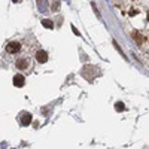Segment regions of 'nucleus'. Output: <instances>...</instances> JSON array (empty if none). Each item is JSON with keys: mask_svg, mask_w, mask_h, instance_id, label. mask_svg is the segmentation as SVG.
<instances>
[{"mask_svg": "<svg viewBox=\"0 0 149 149\" xmlns=\"http://www.w3.org/2000/svg\"><path fill=\"white\" fill-rule=\"evenodd\" d=\"M14 85L18 86V88L24 86V76L22 74H17V76H14Z\"/></svg>", "mask_w": 149, "mask_h": 149, "instance_id": "obj_3", "label": "nucleus"}, {"mask_svg": "<svg viewBox=\"0 0 149 149\" xmlns=\"http://www.w3.org/2000/svg\"><path fill=\"white\" fill-rule=\"evenodd\" d=\"M134 37H136V39H137V42H139V43H142V37H140V34H139L137 31L134 33Z\"/></svg>", "mask_w": 149, "mask_h": 149, "instance_id": "obj_8", "label": "nucleus"}, {"mask_svg": "<svg viewBox=\"0 0 149 149\" xmlns=\"http://www.w3.org/2000/svg\"><path fill=\"white\" fill-rule=\"evenodd\" d=\"M73 31H74V34H76V36H79V34H81V33H79L76 29H74V27H73Z\"/></svg>", "mask_w": 149, "mask_h": 149, "instance_id": "obj_9", "label": "nucleus"}, {"mask_svg": "<svg viewBox=\"0 0 149 149\" xmlns=\"http://www.w3.org/2000/svg\"><path fill=\"white\" fill-rule=\"evenodd\" d=\"M19 48H21V45H19L18 42H10V43L6 46V51H8L9 54H15V52L19 51Z\"/></svg>", "mask_w": 149, "mask_h": 149, "instance_id": "obj_1", "label": "nucleus"}, {"mask_svg": "<svg viewBox=\"0 0 149 149\" xmlns=\"http://www.w3.org/2000/svg\"><path fill=\"white\" fill-rule=\"evenodd\" d=\"M36 61H39V63H46L48 61V54L45 51H37L36 52Z\"/></svg>", "mask_w": 149, "mask_h": 149, "instance_id": "obj_2", "label": "nucleus"}, {"mask_svg": "<svg viewBox=\"0 0 149 149\" xmlns=\"http://www.w3.org/2000/svg\"><path fill=\"white\" fill-rule=\"evenodd\" d=\"M42 26H43L45 29H52V27H54V24H52L51 19H43V21H42Z\"/></svg>", "mask_w": 149, "mask_h": 149, "instance_id": "obj_6", "label": "nucleus"}, {"mask_svg": "<svg viewBox=\"0 0 149 149\" xmlns=\"http://www.w3.org/2000/svg\"><path fill=\"white\" fill-rule=\"evenodd\" d=\"M115 109H116L118 112H122L124 109H125V106H124V103H121V102H118V103L115 104Z\"/></svg>", "mask_w": 149, "mask_h": 149, "instance_id": "obj_7", "label": "nucleus"}, {"mask_svg": "<svg viewBox=\"0 0 149 149\" xmlns=\"http://www.w3.org/2000/svg\"><path fill=\"white\" fill-rule=\"evenodd\" d=\"M14 2H19V0H14Z\"/></svg>", "mask_w": 149, "mask_h": 149, "instance_id": "obj_10", "label": "nucleus"}, {"mask_svg": "<svg viewBox=\"0 0 149 149\" xmlns=\"http://www.w3.org/2000/svg\"><path fill=\"white\" fill-rule=\"evenodd\" d=\"M30 122H31V115L30 113H24L22 118H21V124L22 125H29Z\"/></svg>", "mask_w": 149, "mask_h": 149, "instance_id": "obj_5", "label": "nucleus"}, {"mask_svg": "<svg viewBox=\"0 0 149 149\" xmlns=\"http://www.w3.org/2000/svg\"><path fill=\"white\" fill-rule=\"evenodd\" d=\"M17 67H18V69H22V70L27 69V67H29V60H27V58H21L18 63H17Z\"/></svg>", "mask_w": 149, "mask_h": 149, "instance_id": "obj_4", "label": "nucleus"}]
</instances>
